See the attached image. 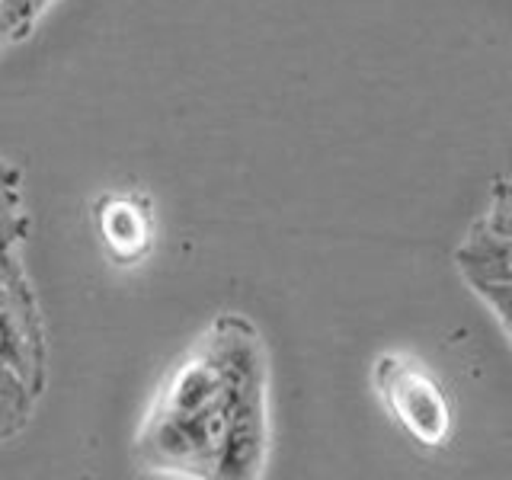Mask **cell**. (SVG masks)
I'll return each mask as SVG.
<instances>
[{
	"label": "cell",
	"mask_w": 512,
	"mask_h": 480,
	"mask_svg": "<svg viewBox=\"0 0 512 480\" xmlns=\"http://www.w3.org/2000/svg\"><path fill=\"white\" fill-rule=\"evenodd\" d=\"M455 266L468 285L512 282V234L493 231L480 218L455 250Z\"/></svg>",
	"instance_id": "8992f818"
},
{
	"label": "cell",
	"mask_w": 512,
	"mask_h": 480,
	"mask_svg": "<svg viewBox=\"0 0 512 480\" xmlns=\"http://www.w3.org/2000/svg\"><path fill=\"white\" fill-rule=\"evenodd\" d=\"M29 228L26 205H23V176L13 164L0 157V234L23 240Z\"/></svg>",
	"instance_id": "ba28073f"
},
{
	"label": "cell",
	"mask_w": 512,
	"mask_h": 480,
	"mask_svg": "<svg viewBox=\"0 0 512 480\" xmlns=\"http://www.w3.org/2000/svg\"><path fill=\"white\" fill-rule=\"evenodd\" d=\"M231 388L234 384H231L228 372H224V365L218 362V356L202 340L186 359H180L173 365L167 381L160 384L151 413L196 420V416H202L205 410H212Z\"/></svg>",
	"instance_id": "7a4b0ae2"
},
{
	"label": "cell",
	"mask_w": 512,
	"mask_h": 480,
	"mask_svg": "<svg viewBox=\"0 0 512 480\" xmlns=\"http://www.w3.org/2000/svg\"><path fill=\"white\" fill-rule=\"evenodd\" d=\"M36 400L39 394L32 391V384L20 372L0 365V442L20 436L29 426Z\"/></svg>",
	"instance_id": "52a82bcc"
},
{
	"label": "cell",
	"mask_w": 512,
	"mask_h": 480,
	"mask_svg": "<svg viewBox=\"0 0 512 480\" xmlns=\"http://www.w3.org/2000/svg\"><path fill=\"white\" fill-rule=\"evenodd\" d=\"M269 448V420H266V388H256L240 397L234 410V423L215 464V477L247 480L260 477L266 468Z\"/></svg>",
	"instance_id": "3957f363"
},
{
	"label": "cell",
	"mask_w": 512,
	"mask_h": 480,
	"mask_svg": "<svg viewBox=\"0 0 512 480\" xmlns=\"http://www.w3.org/2000/svg\"><path fill=\"white\" fill-rule=\"evenodd\" d=\"M96 228L119 263H138L154 244L151 208L135 196H106L96 205Z\"/></svg>",
	"instance_id": "5b68a950"
},
{
	"label": "cell",
	"mask_w": 512,
	"mask_h": 480,
	"mask_svg": "<svg viewBox=\"0 0 512 480\" xmlns=\"http://www.w3.org/2000/svg\"><path fill=\"white\" fill-rule=\"evenodd\" d=\"M32 4H36V10H39V13H45L48 7H52V4H55V0H32Z\"/></svg>",
	"instance_id": "4fadbf2b"
},
{
	"label": "cell",
	"mask_w": 512,
	"mask_h": 480,
	"mask_svg": "<svg viewBox=\"0 0 512 480\" xmlns=\"http://www.w3.org/2000/svg\"><path fill=\"white\" fill-rule=\"evenodd\" d=\"M0 365L20 372L32 391L45 388V330L36 295L0 308Z\"/></svg>",
	"instance_id": "277c9868"
},
{
	"label": "cell",
	"mask_w": 512,
	"mask_h": 480,
	"mask_svg": "<svg viewBox=\"0 0 512 480\" xmlns=\"http://www.w3.org/2000/svg\"><path fill=\"white\" fill-rule=\"evenodd\" d=\"M13 42H10V36H7V23H4V13H0V55L7 52Z\"/></svg>",
	"instance_id": "7c38bea8"
},
{
	"label": "cell",
	"mask_w": 512,
	"mask_h": 480,
	"mask_svg": "<svg viewBox=\"0 0 512 480\" xmlns=\"http://www.w3.org/2000/svg\"><path fill=\"white\" fill-rule=\"evenodd\" d=\"M471 288H474V295L493 311V317L500 320L512 340V282H477Z\"/></svg>",
	"instance_id": "30bf717a"
},
{
	"label": "cell",
	"mask_w": 512,
	"mask_h": 480,
	"mask_svg": "<svg viewBox=\"0 0 512 480\" xmlns=\"http://www.w3.org/2000/svg\"><path fill=\"white\" fill-rule=\"evenodd\" d=\"M493 231L512 234V180L493 183V199H490V215L484 218Z\"/></svg>",
	"instance_id": "8fae6325"
},
{
	"label": "cell",
	"mask_w": 512,
	"mask_h": 480,
	"mask_svg": "<svg viewBox=\"0 0 512 480\" xmlns=\"http://www.w3.org/2000/svg\"><path fill=\"white\" fill-rule=\"evenodd\" d=\"M372 381L381 404L413 442L442 448L452 439V397L420 359L407 356V352H381L372 368Z\"/></svg>",
	"instance_id": "6da1fadb"
},
{
	"label": "cell",
	"mask_w": 512,
	"mask_h": 480,
	"mask_svg": "<svg viewBox=\"0 0 512 480\" xmlns=\"http://www.w3.org/2000/svg\"><path fill=\"white\" fill-rule=\"evenodd\" d=\"M0 13H4V23H7V36L13 45H20L23 39L32 36V29L39 23V10L32 0H0Z\"/></svg>",
	"instance_id": "9c48e42d"
}]
</instances>
